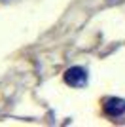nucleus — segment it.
Segmentation results:
<instances>
[{
	"label": "nucleus",
	"instance_id": "f257e3e1",
	"mask_svg": "<svg viewBox=\"0 0 125 127\" xmlns=\"http://www.w3.org/2000/svg\"><path fill=\"white\" fill-rule=\"evenodd\" d=\"M64 82L72 87H83L87 84V72L82 66H72L64 72Z\"/></svg>",
	"mask_w": 125,
	"mask_h": 127
},
{
	"label": "nucleus",
	"instance_id": "f03ea898",
	"mask_svg": "<svg viewBox=\"0 0 125 127\" xmlns=\"http://www.w3.org/2000/svg\"><path fill=\"white\" fill-rule=\"evenodd\" d=\"M125 112V99H120V97H110L104 102V114L110 118H120Z\"/></svg>",
	"mask_w": 125,
	"mask_h": 127
}]
</instances>
